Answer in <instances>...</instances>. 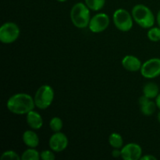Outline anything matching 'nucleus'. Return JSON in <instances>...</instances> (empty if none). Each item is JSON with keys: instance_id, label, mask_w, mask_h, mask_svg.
I'll return each instance as SVG.
<instances>
[{"instance_id": "20", "label": "nucleus", "mask_w": 160, "mask_h": 160, "mask_svg": "<svg viewBox=\"0 0 160 160\" xmlns=\"http://www.w3.org/2000/svg\"><path fill=\"white\" fill-rule=\"evenodd\" d=\"M147 37L151 42H157L160 41V28L156 27V28H151L148 31Z\"/></svg>"}, {"instance_id": "22", "label": "nucleus", "mask_w": 160, "mask_h": 160, "mask_svg": "<svg viewBox=\"0 0 160 160\" xmlns=\"http://www.w3.org/2000/svg\"><path fill=\"white\" fill-rule=\"evenodd\" d=\"M41 159L42 160H54L56 159V156H55L54 152L52 150H45L42 151L40 153Z\"/></svg>"}, {"instance_id": "19", "label": "nucleus", "mask_w": 160, "mask_h": 160, "mask_svg": "<svg viewBox=\"0 0 160 160\" xmlns=\"http://www.w3.org/2000/svg\"><path fill=\"white\" fill-rule=\"evenodd\" d=\"M49 127L54 132H59L63 127V122L60 117H54L50 120Z\"/></svg>"}, {"instance_id": "2", "label": "nucleus", "mask_w": 160, "mask_h": 160, "mask_svg": "<svg viewBox=\"0 0 160 160\" xmlns=\"http://www.w3.org/2000/svg\"><path fill=\"white\" fill-rule=\"evenodd\" d=\"M134 21L142 28L148 29L152 28L156 21V17L152 11L143 4H138L133 7L131 11Z\"/></svg>"}, {"instance_id": "24", "label": "nucleus", "mask_w": 160, "mask_h": 160, "mask_svg": "<svg viewBox=\"0 0 160 160\" xmlns=\"http://www.w3.org/2000/svg\"><path fill=\"white\" fill-rule=\"evenodd\" d=\"M157 158L156 156H152V155H145V156H142L141 160H156Z\"/></svg>"}, {"instance_id": "25", "label": "nucleus", "mask_w": 160, "mask_h": 160, "mask_svg": "<svg viewBox=\"0 0 160 160\" xmlns=\"http://www.w3.org/2000/svg\"><path fill=\"white\" fill-rule=\"evenodd\" d=\"M148 100H149V98H147L145 95H143L142 96L140 97V98H139V100H138L139 105H140V106H142V105H144L145 103H146L148 101Z\"/></svg>"}, {"instance_id": "17", "label": "nucleus", "mask_w": 160, "mask_h": 160, "mask_svg": "<svg viewBox=\"0 0 160 160\" xmlns=\"http://www.w3.org/2000/svg\"><path fill=\"white\" fill-rule=\"evenodd\" d=\"M40 159V152L35 148H28L21 155L22 160H39Z\"/></svg>"}, {"instance_id": "6", "label": "nucleus", "mask_w": 160, "mask_h": 160, "mask_svg": "<svg viewBox=\"0 0 160 160\" xmlns=\"http://www.w3.org/2000/svg\"><path fill=\"white\" fill-rule=\"evenodd\" d=\"M20 34V28L17 23L6 22L0 28V42L3 44H12L18 39Z\"/></svg>"}, {"instance_id": "29", "label": "nucleus", "mask_w": 160, "mask_h": 160, "mask_svg": "<svg viewBox=\"0 0 160 160\" xmlns=\"http://www.w3.org/2000/svg\"><path fill=\"white\" fill-rule=\"evenodd\" d=\"M56 1L59 2H67V0H56Z\"/></svg>"}, {"instance_id": "8", "label": "nucleus", "mask_w": 160, "mask_h": 160, "mask_svg": "<svg viewBox=\"0 0 160 160\" xmlns=\"http://www.w3.org/2000/svg\"><path fill=\"white\" fill-rule=\"evenodd\" d=\"M110 23L109 17L106 13L100 12L91 18L88 28L93 33H101L106 31Z\"/></svg>"}, {"instance_id": "18", "label": "nucleus", "mask_w": 160, "mask_h": 160, "mask_svg": "<svg viewBox=\"0 0 160 160\" xmlns=\"http://www.w3.org/2000/svg\"><path fill=\"white\" fill-rule=\"evenodd\" d=\"M88 7L92 11L101 10L106 4V0H84Z\"/></svg>"}, {"instance_id": "11", "label": "nucleus", "mask_w": 160, "mask_h": 160, "mask_svg": "<svg viewBox=\"0 0 160 160\" xmlns=\"http://www.w3.org/2000/svg\"><path fill=\"white\" fill-rule=\"evenodd\" d=\"M122 66L125 70L131 72H137L141 70L142 63L140 59L132 55H128L122 59Z\"/></svg>"}, {"instance_id": "10", "label": "nucleus", "mask_w": 160, "mask_h": 160, "mask_svg": "<svg viewBox=\"0 0 160 160\" xmlns=\"http://www.w3.org/2000/svg\"><path fill=\"white\" fill-rule=\"evenodd\" d=\"M142 156V147L136 143H128L121 148V158L123 160H138Z\"/></svg>"}, {"instance_id": "4", "label": "nucleus", "mask_w": 160, "mask_h": 160, "mask_svg": "<svg viewBox=\"0 0 160 160\" xmlns=\"http://www.w3.org/2000/svg\"><path fill=\"white\" fill-rule=\"evenodd\" d=\"M55 93L52 88L48 84L42 85L34 95L35 106L40 109H46L49 107L54 99Z\"/></svg>"}, {"instance_id": "15", "label": "nucleus", "mask_w": 160, "mask_h": 160, "mask_svg": "<svg viewBox=\"0 0 160 160\" xmlns=\"http://www.w3.org/2000/svg\"><path fill=\"white\" fill-rule=\"evenodd\" d=\"M140 107L142 113L146 117H149L156 112L157 106H156V102H153L152 101V99H149L146 103L140 106Z\"/></svg>"}, {"instance_id": "14", "label": "nucleus", "mask_w": 160, "mask_h": 160, "mask_svg": "<svg viewBox=\"0 0 160 160\" xmlns=\"http://www.w3.org/2000/svg\"><path fill=\"white\" fill-rule=\"evenodd\" d=\"M159 94V88L156 83L148 82L143 87V95L149 99H154Z\"/></svg>"}, {"instance_id": "7", "label": "nucleus", "mask_w": 160, "mask_h": 160, "mask_svg": "<svg viewBox=\"0 0 160 160\" xmlns=\"http://www.w3.org/2000/svg\"><path fill=\"white\" fill-rule=\"evenodd\" d=\"M141 74L147 79H152L160 75V59L152 58L145 61L140 70Z\"/></svg>"}, {"instance_id": "27", "label": "nucleus", "mask_w": 160, "mask_h": 160, "mask_svg": "<svg viewBox=\"0 0 160 160\" xmlns=\"http://www.w3.org/2000/svg\"><path fill=\"white\" fill-rule=\"evenodd\" d=\"M156 21H157L158 25H159V27L160 28V9L159 12H158L157 16H156Z\"/></svg>"}, {"instance_id": "5", "label": "nucleus", "mask_w": 160, "mask_h": 160, "mask_svg": "<svg viewBox=\"0 0 160 160\" xmlns=\"http://www.w3.org/2000/svg\"><path fill=\"white\" fill-rule=\"evenodd\" d=\"M114 25L120 31L128 32L131 31L134 24L132 14L124 9H118L114 12L112 16Z\"/></svg>"}, {"instance_id": "21", "label": "nucleus", "mask_w": 160, "mask_h": 160, "mask_svg": "<svg viewBox=\"0 0 160 160\" xmlns=\"http://www.w3.org/2000/svg\"><path fill=\"white\" fill-rule=\"evenodd\" d=\"M1 160H20L21 159V156H19L16 152L12 150H8L4 152L0 156Z\"/></svg>"}, {"instance_id": "1", "label": "nucleus", "mask_w": 160, "mask_h": 160, "mask_svg": "<svg viewBox=\"0 0 160 160\" xmlns=\"http://www.w3.org/2000/svg\"><path fill=\"white\" fill-rule=\"evenodd\" d=\"M6 106L9 112L17 115L28 114L36 107L34 98L26 93H17L12 95L8 99Z\"/></svg>"}, {"instance_id": "23", "label": "nucleus", "mask_w": 160, "mask_h": 160, "mask_svg": "<svg viewBox=\"0 0 160 160\" xmlns=\"http://www.w3.org/2000/svg\"><path fill=\"white\" fill-rule=\"evenodd\" d=\"M112 156L114 158L121 157V148H113L112 152Z\"/></svg>"}, {"instance_id": "9", "label": "nucleus", "mask_w": 160, "mask_h": 160, "mask_svg": "<svg viewBox=\"0 0 160 160\" xmlns=\"http://www.w3.org/2000/svg\"><path fill=\"white\" fill-rule=\"evenodd\" d=\"M69 144L68 138L62 132H55L50 137L48 145L51 150L56 152H60L67 148Z\"/></svg>"}, {"instance_id": "28", "label": "nucleus", "mask_w": 160, "mask_h": 160, "mask_svg": "<svg viewBox=\"0 0 160 160\" xmlns=\"http://www.w3.org/2000/svg\"><path fill=\"white\" fill-rule=\"evenodd\" d=\"M157 120H158V121H159V123H160V111L158 112V114H157Z\"/></svg>"}, {"instance_id": "16", "label": "nucleus", "mask_w": 160, "mask_h": 160, "mask_svg": "<svg viewBox=\"0 0 160 160\" xmlns=\"http://www.w3.org/2000/svg\"><path fill=\"white\" fill-rule=\"evenodd\" d=\"M109 143L113 148H122L123 146V139L118 133H112L109 137Z\"/></svg>"}, {"instance_id": "26", "label": "nucleus", "mask_w": 160, "mask_h": 160, "mask_svg": "<svg viewBox=\"0 0 160 160\" xmlns=\"http://www.w3.org/2000/svg\"><path fill=\"white\" fill-rule=\"evenodd\" d=\"M156 106H157V108L160 110V92L158 95V96L156 98Z\"/></svg>"}, {"instance_id": "3", "label": "nucleus", "mask_w": 160, "mask_h": 160, "mask_svg": "<svg viewBox=\"0 0 160 160\" xmlns=\"http://www.w3.org/2000/svg\"><path fill=\"white\" fill-rule=\"evenodd\" d=\"M90 10L85 3L78 2L73 5L70 10V19L73 24L80 29L88 28L91 20Z\"/></svg>"}, {"instance_id": "12", "label": "nucleus", "mask_w": 160, "mask_h": 160, "mask_svg": "<svg viewBox=\"0 0 160 160\" xmlns=\"http://www.w3.org/2000/svg\"><path fill=\"white\" fill-rule=\"evenodd\" d=\"M26 120L28 125L34 130H39L43 126V119L40 113L34 110H31L27 114Z\"/></svg>"}, {"instance_id": "13", "label": "nucleus", "mask_w": 160, "mask_h": 160, "mask_svg": "<svg viewBox=\"0 0 160 160\" xmlns=\"http://www.w3.org/2000/svg\"><path fill=\"white\" fill-rule=\"evenodd\" d=\"M23 142L29 148H36L39 145V138L38 134L31 130L24 131L22 135Z\"/></svg>"}]
</instances>
